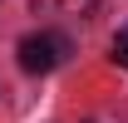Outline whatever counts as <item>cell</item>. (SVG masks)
Returning <instances> with one entry per match:
<instances>
[{
	"instance_id": "cell-2",
	"label": "cell",
	"mask_w": 128,
	"mask_h": 123,
	"mask_svg": "<svg viewBox=\"0 0 128 123\" xmlns=\"http://www.w3.org/2000/svg\"><path fill=\"white\" fill-rule=\"evenodd\" d=\"M113 64H123V69H128V25L113 34Z\"/></svg>"
},
{
	"instance_id": "cell-1",
	"label": "cell",
	"mask_w": 128,
	"mask_h": 123,
	"mask_svg": "<svg viewBox=\"0 0 128 123\" xmlns=\"http://www.w3.org/2000/svg\"><path fill=\"white\" fill-rule=\"evenodd\" d=\"M64 54H69V40L64 34H25L20 40V69L25 74H49Z\"/></svg>"
}]
</instances>
